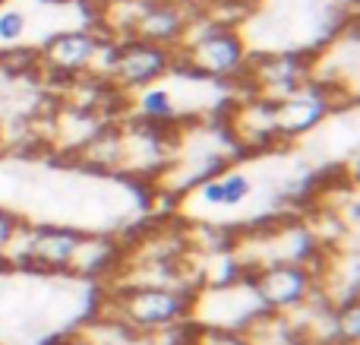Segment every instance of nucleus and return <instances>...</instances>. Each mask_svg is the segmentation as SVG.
Listing matches in <instances>:
<instances>
[{
  "instance_id": "obj_1",
  "label": "nucleus",
  "mask_w": 360,
  "mask_h": 345,
  "mask_svg": "<svg viewBox=\"0 0 360 345\" xmlns=\"http://www.w3.org/2000/svg\"><path fill=\"white\" fill-rule=\"evenodd\" d=\"M250 54L253 51L240 29L209 23L196 13L174 48V67L205 82H237L247 70Z\"/></svg>"
},
{
  "instance_id": "obj_2",
  "label": "nucleus",
  "mask_w": 360,
  "mask_h": 345,
  "mask_svg": "<svg viewBox=\"0 0 360 345\" xmlns=\"http://www.w3.org/2000/svg\"><path fill=\"white\" fill-rule=\"evenodd\" d=\"M108 308L98 317L127 327L136 336H155L190 323L193 289L180 285H111Z\"/></svg>"
},
{
  "instance_id": "obj_3",
  "label": "nucleus",
  "mask_w": 360,
  "mask_h": 345,
  "mask_svg": "<svg viewBox=\"0 0 360 345\" xmlns=\"http://www.w3.org/2000/svg\"><path fill=\"white\" fill-rule=\"evenodd\" d=\"M354 92L348 89H335V86H319V82H307L304 89H297L294 95L281 101H272V124H275V137L278 146H288L294 139H304L307 133L319 130L332 114L342 105H351Z\"/></svg>"
},
{
  "instance_id": "obj_4",
  "label": "nucleus",
  "mask_w": 360,
  "mask_h": 345,
  "mask_svg": "<svg viewBox=\"0 0 360 345\" xmlns=\"http://www.w3.org/2000/svg\"><path fill=\"white\" fill-rule=\"evenodd\" d=\"M259 314H266L256 298L250 276H240L237 282L224 285H202L193 291L190 304V323L205 330H243L256 320Z\"/></svg>"
},
{
  "instance_id": "obj_5",
  "label": "nucleus",
  "mask_w": 360,
  "mask_h": 345,
  "mask_svg": "<svg viewBox=\"0 0 360 345\" xmlns=\"http://www.w3.org/2000/svg\"><path fill=\"white\" fill-rule=\"evenodd\" d=\"M247 95L266 101H281L310 82V54L297 51H262L250 54L247 70L237 80Z\"/></svg>"
},
{
  "instance_id": "obj_6",
  "label": "nucleus",
  "mask_w": 360,
  "mask_h": 345,
  "mask_svg": "<svg viewBox=\"0 0 360 345\" xmlns=\"http://www.w3.org/2000/svg\"><path fill=\"white\" fill-rule=\"evenodd\" d=\"M253 194H256L253 175L237 168V165H224L221 171H215L205 181H199L193 190H186L180 200H184V209L190 213V219L215 225L218 215L237 213L240 206H247L253 200Z\"/></svg>"
},
{
  "instance_id": "obj_7",
  "label": "nucleus",
  "mask_w": 360,
  "mask_h": 345,
  "mask_svg": "<svg viewBox=\"0 0 360 345\" xmlns=\"http://www.w3.org/2000/svg\"><path fill=\"white\" fill-rule=\"evenodd\" d=\"M262 310L269 314H294L307 301L319 295L316 289V270L300 263H269L259 270L247 272Z\"/></svg>"
},
{
  "instance_id": "obj_8",
  "label": "nucleus",
  "mask_w": 360,
  "mask_h": 345,
  "mask_svg": "<svg viewBox=\"0 0 360 345\" xmlns=\"http://www.w3.org/2000/svg\"><path fill=\"white\" fill-rule=\"evenodd\" d=\"M101 32L98 29H67L57 32L44 42L41 51H35L38 57V76H44L54 86H63L70 80L89 76L95 61V51L101 44Z\"/></svg>"
},
{
  "instance_id": "obj_9",
  "label": "nucleus",
  "mask_w": 360,
  "mask_h": 345,
  "mask_svg": "<svg viewBox=\"0 0 360 345\" xmlns=\"http://www.w3.org/2000/svg\"><path fill=\"white\" fill-rule=\"evenodd\" d=\"M171 70H174V51L171 48H158V44L136 42V38H120L108 82L127 99L146 86H155Z\"/></svg>"
},
{
  "instance_id": "obj_10",
  "label": "nucleus",
  "mask_w": 360,
  "mask_h": 345,
  "mask_svg": "<svg viewBox=\"0 0 360 345\" xmlns=\"http://www.w3.org/2000/svg\"><path fill=\"white\" fill-rule=\"evenodd\" d=\"M221 127L234 143L237 156H259V152L278 149L272 124V101L240 92L221 114Z\"/></svg>"
},
{
  "instance_id": "obj_11",
  "label": "nucleus",
  "mask_w": 360,
  "mask_h": 345,
  "mask_svg": "<svg viewBox=\"0 0 360 345\" xmlns=\"http://www.w3.org/2000/svg\"><path fill=\"white\" fill-rule=\"evenodd\" d=\"M79 234L82 232L67 225H29L25 266L41 272H67L76 244H79Z\"/></svg>"
},
{
  "instance_id": "obj_12",
  "label": "nucleus",
  "mask_w": 360,
  "mask_h": 345,
  "mask_svg": "<svg viewBox=\"0 0 360 345\" xmlns=\"http://www.w3.org/2000/svg\"><path fill=\"white\" fill-rule=\"evenodd\" d=\"M196 16V13L186 10L184 0H152L139 19L133 23L130 35L127 38H136V42H149L158 44V48H177L180 35H184L186 23Z\"/></svg>"
},
{
  "instance_id": "obj_13",
  "label": "nucleus",
  "mask_w": 360,
  "mask_h": 345,
  "mask_svg": "<svg viewBox=\"0 0 360 345\" xmlns=\"http://www.w3.org/2000/svg\"><path fill=\"white\" fill-rule=\"evenodd\" d=\"M120 260H124V244L117 238L82 232L67 272L79 279H108L111 282L114 272L120 270Z\"/></svg>"
},
{
  "instance_id": "obj_14",
  "label": "nucleus",
  "mask_w": 360,
  "mask_h": 345,
  "mask_svg": "<svg viewBox=\"0 0 360 345\" xmlns=\"http://www.w3.org/2000/svg\"><path fill=\"white\" fill-rule=\"evenodd\" d=\"M73 158L89 171L120 175L124 171V127H120V120L101 124L95 130V137L73 152Z\"/></svg>"
},
{
  "instance_id": "obj_15",
  "label": "nucleus",
  "mask_w": 360,
  "mask_h": 345,
  "mask_svg": "<svg viewBox=\"0 0 360 345\" xmlns=\"http://www.w3.org/2000/svg\"><path fill=\"white\" fill-rule=\"evenodd\" d=\"M184 345H250V342L237 330H205V327H193L190 323V333H186Z\"/></svg>"
},
{
  "instance_id": "obj_16",
  "label": "nucleus",
  "mask_w": 360,
  "mask_h": 345,
  "mask_svg": "<svg viewBox=\"0 0 360 345\" xmlns=\"http://www.w3.org/2000/svg\"><path fill=\"white\" fill-rule=\"evenodd\" d=\"M22 32H25V16L19 10H4L0 13V42L4 44H16L19 38H22Z\"/></svg>"
},
{
  "instance_id": "obj_17",
  "label": "nucleus",
  "mask_w": 360,
  "mask_h": 345,
  "mask_svg": "<svg viewBox=\"0 0 360 345\" xmlns=\"http://www.w3.org/2000/svg\"><path fill=\"white\" fill-rule=\"evenodd\" d=\"M19 222H22V219H19L16 213H10V209H0V260H4V253H6V247H10L13 234H16Z\"/></svg>"
},
{
  "instance_id": "obj_18",
  "label": "nucleus",
  "mask_w": 360,
  "mask_h": 345,
  "mask_svg": "<svg viewBox=\"0 0 360 345\" xmlns=\"http://www.w3.org/2000/svg\"><path fill=\"white\" fill-rule=\"evenodd\" d=\"M51 345H92V342H89L82 333H70V336H60V339H54Z\"/></svg>"
},
{
  "instance_id": "obj_19",
  "label": "nucleus",
  "mask_w": 360,
  "mask_h": 345,
  "mask_svg": "<svg viewBox=\"0 0 360 345\" xmlns=\"http://www.w3.org/2000/svg\"><path fill=\"white\" fill-rule=\"evenodd\" d=\"M338 6L348 10V13H357V0H338Z\"/></svg>"
},
{
  "instance_id": "obj_20",
  "label": "nucleus",
  "mask_w": 360,
  "mask_h": 345,
  "mask_svg": "<svg viewBox=\"0 0 360 345\" xmlns=\"http://www.w3.org/2000/svg\"><path fill=\"white\" fill-rule=\"evenodd\" d=\"M0 152H4V139H0Z\"/></svg>"
},
{
  "instance_id": "obj_21",
  "label": "nucleus",
  "mask_w": 360,
  "mask_h": 345,
  "mask_svg": "<svg viewBox=\"0 0 360 345\" xmlns=\"http://www.w3.org/2000/svg\"><path fill=\"white\" fill-rule=\"evenodd\" d=\"M92 4H95V6H98V4H101V0H92Z\"/></svg>"
}]
</instances>
